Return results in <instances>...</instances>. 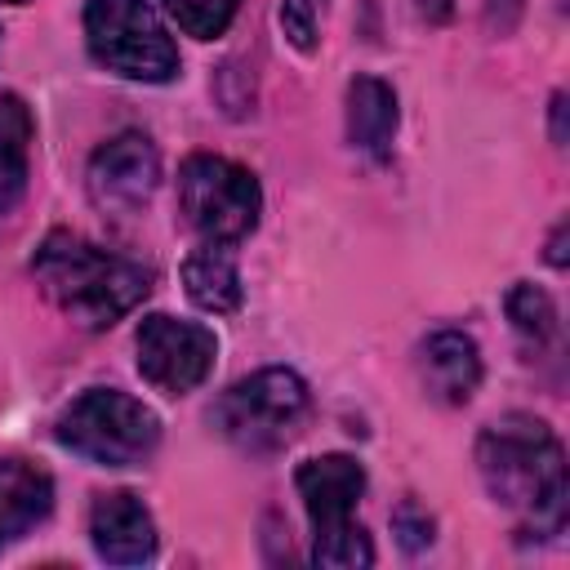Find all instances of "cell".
I'll list each match as a JSON object with an SVG mask.
<instances>
[{
	"mask_svg": "<svg viewBox=\"0 0 570 570\" xmlns=\"http://www.w3.org/2000/svg\"><path fill=\"white\" fill-rule=\"evenodd\" d=\"M85 183H89V196H94L98 209H107V214H138L151 200L156 183H160V156H156L151 138L138 134V129L116 134L111 142H102L94 151Z\"/></svg>",
	"mask_w": 570,
	"mask_h": 570,
	"instance_id": "obj_8",
	"label": "cell"
},
{
	"mask_svg": "<svg viewBox=\"0 0 570 570\" xmlns=\"http://www.w3.org/2000/svg\"><path fill=\"white\" fill-rule=\"evenodd\" d=\"M31 107L18 94H0V214H9L27 191L31 169Z\"/></svg>",
	"mask_w": 570,
	"mask_h": 570,
	"instance_id": "obj_15",
	"label": "cell"
},
{
	"mask_svg": "<svg viewBox=\"0 0 570 570\" xmlns=\"http://www.w3.org/2000/svg\"><path fill=\"white\" fill-rule=\"evenodd\" d=\"M85 40L89 53L125 80L165 85L178 76V45L147 0H85Z\"/></svg>",
	"mask_w": 570,
	"mask_h": 570,
	"instance_id": "obj_4",
	"label": "cell"
},
{
	"mask_svg": "<svg viewBox=\"0 0 570 570\" xmlns=\"http://www.w3.org/2000/svg\"><path fill=\"white\" fill-rule=\"evenodd\" d=\"M503 307H508V321L517 325V334H525V338H534V343H548V338L557 334V303H552L548 289H539V285H530V281H517V285L508 289Z\"/></svg>",
	"mask_w": 570,
	"mask_h": 570,
	"instance_id": "obj_16",
	"label": "cell"
},
{
	"mask_svg": "<svg viewBox=\"0 0 570 570\" xmlns=\"http://www.w3.org/2000/svg\"><path fill=\"white\" fill-rule=\"evenodd\" d=\"M53 436L98 468H134L151 459L160 441V419L120 387H89L58 414Z\"/></svg>",
	"mask_w": 570,
	"mask_h": 570,
	"instance_id": "obj_3",
	"label": "cell"
},
{
	"mask_svg": "<svg viewBox=\"0 0 570 570\" xmlns=\"http://www.w3.org/2000/svg\"><path fill=\"white\" fill-rule=\"evenodd\" d=\"M31 276L45 298L85 330H111L151 294V272L125 254H111L80 232H49L31 258Z\"/></svg>",
	"mask_w": 570,
	"mask_h": 570,
	"instance_id": "obj_2",
	"label": "cell"
},
{
	"mask_svg": "<svg viewBox=\"0 0 570 570\" xmlns=\"http://www.w3.org/2000/svg\"><path fill=\"white\" fill-rule=\"evenodd\" d=\"M552 142H566V94H552Z\"/></svg>",
	"mask_w": 570,
	"mask_h": 570,
	"instance_id": "obj_22",
	"label": "cell"
},
{
	"mask_svg": "<svg viewBox=\"0 0 570 570\" xmlns=\"http://www.w3.org/2000/svg\"><path fill=\"white\" fill-rule=\"evenodd\" d=\"M392 530H396V539H401L405 552H419V548L432 543V517H428L414 499H405V503L392 512Z\"/></svg>",
	"mask_w": 570,
	"mask_h": 570,
	"instance_id": "obj_20",
	"label": "cell"
},
{
	"mask_svg": "<svg viewBox=\"0 0 570 570\" xmlns=\"http://www.w3.org/2000/svg\"><path fill=\"white\" fill-rule=\"evenodd\" d=\"M303 414H307V383L285 365H267V370H254L249 379L232 383L218 396L214 428L236 450L267 454L298 432Z\"/></svg>",
	"mask_w": 570,
	"mask_h": 570,
	"instance_id": "obj_6",
	"label": "cell"
},
{
	"mask_svg": "<svg viewBox=\"0 0 570 570\" xmlns=\"http://www.w3.org/2000/svg\"><path fill=\"white\" fill-rule=\"evenodd\" d=\"M4 4H31V0H4Z\"/></svg>",
	"mask_w": 570,
	"mask_h": 570,
	"instance_id": "obj_24",
	"label": "cell"
},
{
	"mask_svg": "<svg viewBox=\"0 0 570 570\" xmlns=\"http://www.w3.org/2000/svg\"><path fill=\"white\" fill-rule=\"evenodd\" d=\"M183 289H187V298L200 312H214V316L236 312L240 298H245V289H240V272H236L232 249L218 245V240H200L183 258Z\"/></svg>",
	"mask_w": 570,
	"mask_h": 570,
	"instance_id": "obj_14",
	"label": "cell"
},
{
	"mask_svg": "<svg viewBox=\"0 0 570 570\" xmlns=\"http://www.w3.org/2000/svg\"><path fill=\"white\" fill-rule=\"evenodd\" d=\"M53 508V481L40 463L0 459V552L31 534Z\"/></svg>",
	"mask_w": 570,
	"mask_h": 570,
	"instance_id": "obj_12",
	"label": "cell"
},
{
	"mask_svg": "<svg viewBox=\"0 0 570 570\" xmlns=\"http://www.w3.org/2000/svg\"><path fill=\"white\" fill-rule=\"evenodd\" d=\"M240 0H165V13L191 36V40H214L232 27Z\"/></svg>",
	"mask_w": 570,
	"mask_h": 570,
	"instance_id": "obj_17",
	"label": "cell"
},
{
	"mask_svg": "<svg viewBox=\"0 0 570 570\" xmlns=\"http://www.w3.org/2000/svg\"><path fill=\"white\" fill-rule=\"evenodd\" d=\"M561 245H566V223H557V232H552V240H548V263H552V267L566 263V249H561Z\"/></svg>",
	"mask_w": 570,
	"mask_h": 570,
	"instance_id": "obj_23",
	"label": "cell"
},
{
	"mask_svg": "<svg viewBox=\"0 0 570 570\" xmlns=\"http://www.w3.org/2000/svg\"><path fill=\"white\" fill-rule=\"evenodd\" d=\"M89 539H94V552L111 566H142L156 557V521L142 508V499L129 490H111L94 499Z\"/></svg>",
	"mask_w": 570,
	"mask_h": 570,
	"instance_id": "obj_10",
	"label": "cell"
},
{
	"mask_svg": "<svg viewBox=\"0 0 570 570\" xmlns=\"http://www.w3.org/2000/svg\"><path fill=\"white\" fill-rule=\"evenodd\" d=\"M419 379L428 387V396L445 401V405H463L476 383H481V352H476V338L463 334V330H436L419 343Z\"/></svg>",
	"mask_w": 570,
	"mask_h": 570,
	"instance_id": "obj_11",
	"label": "cell"
},
{
	"mask_svg": "<svg viewBox=\"0 0 570 570\" xmlns=\"http://www.w3.org/2000/svg\"><path fill=\"white\" fill-rule=\"evenodd\" d=\"M312 561L316 566H334V570H356V566H370L374 561V543L361 525L343 530V534H321L312 539Z\"/></svg>",
	"mask_w": 570,
	"mask_h": 570,
	"instance_id": "obj_18",
	"label": "cell"
},
{
	"mask_svg": "<svg viewBox=\"0 0 570 570\" xmlns=\"http://www.w3.org/2000/svg\"><path fill=\"white\" fill-rule=\"evenodd\" d=\"M476 472L494 503L525 517V534L566 530V450L534 414H503L476 436Z\"/></svg>",
	"mask_w": 570,
	"mask_h": 570,
	"instance_id": "obj_1",
	"label": "cell"
},
{
	"mask_svg": "<svg viewBox=\"0 0 570 570\" xmlns=\"http://www.w3.org/2000/svg\"><path fill=\"white\" fill-rule=\"evenodd\" d=\"M258 209H263V191L245 165L209 151H196L178 165V214L200 240H218V245L245 240L258 227Z\"/></svg>",
	"mask_w": 570,
	"mask_h": 570,
	"instance_id": "obj_5",
	"label": "cell"
},
{
	"mask_svg": "<svg viewBox=\"0 0 570 570\" xmlns=\"http://www.w3.org/2000/svg\"><path fill=\"white\" fill-rule=\"evenodd\" d=\"M414 4L428 22H450L454 18V0H414Z\"/></svg>",
	"mask_w": 570,
	"mask_h": 570,
	"instance_id": "obj_21",
	"label": "cell"
},
{
	"mask_svg": "<svg viewBox=\"0 0 570 570\" xmlns=\"http://www.w3.org/2000/svg\"><path fill=\"white\" fill-rule=\"evenodd\" d=\"M281 31L289 36V45L298 53H312L316 36H321V0H285L281 4Z\"/></svg>",
	"mask_w": 570,
	"mask_h": 570,
	"instance_id": "obj_19",
	"label": "cell"
},
{
	"mask_svg": "<svg viewBox=\"0 0 570 570\" xmlns=\"http://www.w3.org/2000/svg\"><path fill=\"white\" fill-rule=\"evenodd\" d=\"M294 485H298L303 512L312 521V539L343 534V530L356 525L352 521V508L365 494V468L352 454H321V459L298 463Z\"/></svg>",
	"mask_w": 570,
	"mask_h": 570,
	"instance_id": "obj_9",
	"label": "cell"
},
{
	"mask_svg": "<svg viewBox=\"0 0 570 570\" xmlns=\"http://www.w3.org/2000/svg\"><path fill=\"white\" fill-rule=\"evenodd\" d=\"M134 347H138V374L165 396H183L200 387L218 356V338L209 325L178 321L165 312H151L138 321Z\"/></svg>",
	"mask_w": 570,
	"mask_h": 570,
	"instance_id": "obj_7",
	"label": "cell"
},
{
	"mask_svg": "<svg viewBox=\"0 0 570 570\" xmlns=\"http://www.w3.org/2000/svg\"><path fill=\"white\" fill-rule=\"evenodd\" d=\"M396 94L379 76H356L347 85V142L365 151L370 160L392 156V134H396Z\"/></svg>",
	"mask_w": 570,
	"mask_h": 570,
	"instance_id": "obj_13",
	"label": "cell"
}]
</instances>
